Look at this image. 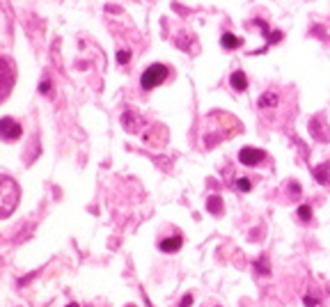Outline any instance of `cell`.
Masks as SVG:
<instances>
[{"mask_svg": "<svg viewBox=\"0 0 330 307\" xmlns=\"http://www.w3.org/2000/svg\"><path fill=\"white\" fill-rule=\"evenodd\" d=\"M241 44H243V39H241V37H236V34H231V32H225L223 34V46L225 48H238L241 46Z\"/></svg>", "mask_w": 330, "mask_h": 307, "instance_id": "cell-11", "label": "cell"}, {"mask_svg": "<svg viewBox=\"0 0 330 307\" xmlns=\"http://www.w3.org/2000/svg\"><path fill=\"white\" fill-rule=\"evenodd\" d=\"M21 133H23V131H21L19 122H14L12 117H2V120H0V138H5V140L12 142V140H19Z\"/></svg>", "mask_w": 330, "mask_h": 307, "instance_id": "cell-4", "label": "cell"}, {"mask_svg": "<svg viewBox=\"0 0 330 307\" xmlns=\"http://www.w3.org/2000/svg\"><path fill=\"white\" fill-rule=\"evenodd\" d=\"M12 85H14V69L9 62L0 58V101L9 94Z\"/></svg>", "mask_w": 330, "mask_h": 307, "instance_id": "cell-3", "label": "cell"}, {"mask_svg": "<svg viewBox=\"0 0 330 307\" xmlns=\"http://www.w3.org/2000/svg\"><path fill=\"white\" fill-rule=\"evenodd\" d=\"M236 188L241 190V193H248V190L252 188V184H250L248 179H238V181H236Z\"/></svg>", "mask_w": 330, "mask_h": 307, "instance_id": "cell-16", "label": "cell"}, {"mask_svg": "<svg viewBox=\"0 0 330 307\" xmlns=\"http://www.w3.org/2000/svg\"><path fill=\"white\" fill-rule=\"evenodd\" d=\"M129 58H131V55L126 53V51H119V53H117V62H119V64H126V62H129Z\"/></svg>", "mask_w": 330, "mask_h": 307, "instance_id": "cell-17", "label": "cell"}, {"mask_svg": "<svg viewBox=\"0 0 330 307\" xmlns=\"http://www.w3.org/2000/svg\"><path fill=\"white\" fill-rule=\"evenodd\" d=\"M298 218L303 222H307L312 218V207H307V204H303V207H298Z\"/></svg>", "mask_w": 330, "mask_h": 307, "instance_id": "cell-13", "label": "cell"}, {"mask_svg": "<svg viewBox=\"0 0 330 307\" xmlns=\"http://www.w3.org/2000/svg\"><path fill=\"white\" fill-rule=\"evenodd\" d=\"M277 103V94H273V92H266L262 99H259V106L262 108H268V106H275Z\"/></svg>", "mask_w": 330, "mask_h": 307, "instance_id": "cell-12", "label": "cell"}, {"mask_svg": "<svg viewBox=\"0 0 330 307\" xmlns=\"http://www.w3.org/2000/svg\"><path fill=\"white\" fill-rule=\"evenodd\" d=\"M193 305V296L188 294V296H184V298H181V303H179V307H191Z\"/></svg>", "mask_w": 330, "mask_h": 307, "instance_id": "cell-18", "label": "cell"}, {"mask_svg": "<svg viewBox=\"0 0 330 307\" xmlns=\"http://www.w3.org/2000/svg\"><path fill=\"white\" fill-rule=\"evenodd\" d=\"M330 165L328 163H324V165H317L314 167V177H317V181L319 184H324V186H328L330 184Z\"/></svg>", "mask_w": 330, "mask_h": 307, "instance_id": "cell-9", "label": "cell"}, {"mask_svg": "<svg viewBox=\"0 0 330 307\" xmlns=\"http://www.w3.org/2000/svg\"><path fill=\"white\" fill-rule=\"evenodd\" d=\"M19 204V184L12 177H0V218L14 214Z\"/></svg>", "mask_w": 330, "mask_h": 307, "instance_id": "cell-1", "label": "cell"}, {"mask_svg": "<svg viewBox=\"0 0 330 307\" xmlns=\"http://www.w3.org/2000/svg\"><path fill=\"white\" fill-rule=\"evenodd\" d=\"M305 305H307V307H319V303H317V298L307 296V298H305Z\"/></svg>", "mask_w": 330, "mask_h": 307, "instance_id": "cell-19", "label": "cell"}, {"mask_svg": "<svg viewBox=\"0 0 330 307\" xmlns=\"http://www.w3.org/2000/svg\"><path fill=\"white\" fill-rule=\"evenodd\" d=\"M39 90H41V94H46L48 90H51V83H48V80H44V83H41V87H39Z\"/></svg>", "mask_w": 330, "mask_h": 307, "instance_id": "cell-20", "label": "cell"}, {"mask_svg": "<svg viewBox=\"0 0 330 307\" xmlns=\"http://www.w3.org/2000/svg\"><path fill=\"white\" fill-rule=\"evenodd\" d=\"M257 268H259V273H262V275H268V273H271V268H268V259H266V257H262V259H259Z\"/></svg>", "mask_w": 330, "mask_h": 307, "instance_id": "cell-15", "label": "cell"}, {"mask_svg": "<svg viewBox=\"0 0 330 307\" xmlns=\"http://www.w3.org/2000/svg\"><path fill=\"white\" fill-rule=\"evenodd\" d=\"M122 124H124V128H129V131H138V124H145V120H140L133 110H126L124 117H122Z\"/></svg>", "mask_w": 330, "mask_h": 307, "instance_id": "cell-7", "label": "cell"}, {"mask_svg": "<svg viewBox=\"0 0 330 307\" xmlns=\"http://www.w3.org/2000/svg\"><path fill=\"white\" fill-rule=\"evenodd\" d=\"M165 78H167V67H163V64H152L149 69H145L140 83H142L145 90H154V87H159Z\"/></svg>", "mask_w": 330, "mask_h": 307, "instance_id": "cell-2", "label": "cell"}, {"mask_svg": "<svg viewBox=\"0 0 330 307\" xmlns=\"http://www.w3.org/2000/svg\"><path fill=\"white\" fill-rule=\"evenodd\" d=\"M310 133L317 138L319 142H328L330 140V131L326 126V120L324 117H312L310 122Z\"/></svg>", "mask_w": 330, "mask_h": 307, "instance_id": "cell-6", "label": "cell"}, {"mask_svg": "<svg viewBox=\"0 0 330 307\" xmlns=\"http://www.w3.org/2000/svg\"><path fill=\"white\" fill-rule=\"evenodd\" d=\"M266 154L262 152V149H255V147H243L241 152H238V160L243 163V165L252 167V165H259L262 160H264Z\"/></svg>", "mask_w": 330, "mask_h": 307, "instance_id": "cell-5", "label": "cell"}, {"mask_svg": "<svg viewBox=\"0 0 330 307\" xmlns=\"http://www.w3.org/2000/svg\"><path fill=\"white\" fill-rule=\"evenodd\" d=\"M66 307H78V305H76V303H71V305H66Z\"/></svg>", "mask_w": 330, "mask_h": 307, "instance_id": "cell-21", "label": "cell"}, {"mask_svg": "<svg viewBox=\"0 0 330 307\" xmlns=\"http://www.w3.org/2000/svg\"><path fill=\"white\" fill-rule=\"evenodd\" d=\"M231 87H234L236 92H245V87H248V78H245L243 71H234V74H231Z\"/></svg>", "mask_w": 330, "mask_h": 307, "instance_id": "cell-10", "label": "cell"}, {"mask_svg": "<svg viewBox=\"0 0 330 307\" xmlns=\"http://www.w3.org/2000/svg\"><path fill=\"white\" fill-rule=\"evenodd\" d=\"M209 209H211V214H220V209H223V202H220V197H209Z\"/></svg>", "mask_w": 330, "mask_h": 307, "instance_id": "cell-14", "label": "cell"}, {"mask_svg": "<svg viewBox=\"0 0 330 307\" xmlns=\"http://www.w3.org/2000/svg\"><path fill=\"white\" fill-rule=\"evenodd\" d=\"M179 247H181V236H172V239L161 241V250L163 252H177Z\"/></svg>", "mask_w": 330, "mask_h": 307, "instance_id": "cell-8", "label": "cell"}]
</instances>
